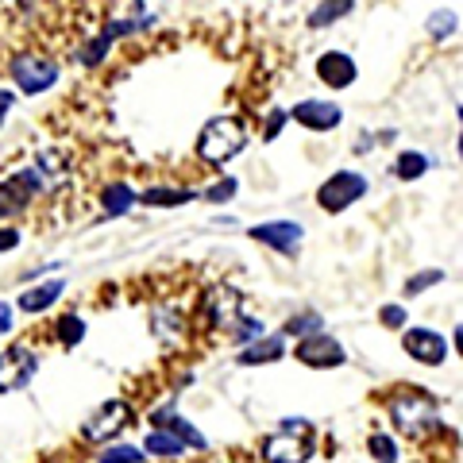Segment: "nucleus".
Here are the masks:
<instances>
[{
    "mask_svg": "<svg viewBox=\"0 0 463 463\" xmlns=\"http://www.w3.org/2000/svg\"><path fill=\"white\" fill-rule=\"evenodd\" d=\"M243 147H248V128H243V120H236V116H213L197 136V155L205 158L209 166H224L228 158H236Z\"/></svg>",
    "mask_w": 463,
    "mask_h": 463,
    "instance_id": "obj_1",
    "label": "nucleus"
},
{
    "mask_svg": "<svg viewBox=\"0 0 463 463\" xmlns=\"http://www.w3.org/2000/svg\"><path fill=\"white\" fill-rule=\"evenodd\" d=\"M364 194H367L364 174L359 170H336V174H328V178L321 182V190H317V205H321L325 213H344V209H352Z\"/></svg>",
    "mask_w": 463,
    "mask_h": 463,
    "instance_id": "obj_2",
    "label": "nucleus"
},
{
    "mask_svg": "<svg viewBox=\"0 0 463 463\" xmlns=\"http://www.w3.org/2000/svg\"><path fill=\"white\" fill-rule=\"evenodd\" d=\"M390 417H394V425L405 432V437L421 440L429 429L440 425L437 410H432V402L421 398V394H405V398H394L390 402Z\"/></svg>",
    "mask_w": 463,
    "mask_h": 463,
    "instance_id": "obj_3",
    "label": "nucleus"
},
{
    "mask_svg": "<svg viewBox=\"0 0 463 463\" xmlns=\"http://www.w3.org/2000/svg\"><path fill=\"white\" fill-rule=\"evenodd\" d=\"M128 421H132V405L120 402V398H112V402H100L97 410L85 417V440H93V444H109L112 437H120V432L128 429Z\"/></svg>",
    "mask_w": 463,
    "mask_h": 463,
    "instance_id": "obj_4",
    "label": "nucleus"
},
{
    "mask_svg": "<svg viewBox=\"0 0 463 463\" xmlns=\"http://www.w3.org/2000/svg\"><path fill=\"white\" fill-rule=\"evenodd\" d=\"M12 81H16V90L27 93V97L47 93L58 81V66L43 54H16L12 58Z\"/></svg>",
    "mask_w": 463,
    "mask_h": 463,
    "instance_id": "obj_5",
    "label": "nucleus"
},
{
    "mask_svg": "<svg viewBox=\"0 0 463 463\" xmlns=\"http://www.w3.org/2000/svg\"><path fill=\"white\" fill-rule=\"evenodd\" d=\"M39 371V355L27 344H12L5 355H0V394L8 390H24L27 383L35 379Z\"/></svg>",
    "mask_w": 463,
    "mask_h": 463,
    "instance_id": "obj_6",
    "label": "nucleus"
},
{
    "mask_svg": "<svg viewBox=\"0 0 463 463\" xmlns=\"http://www.w3.org/2000/svg\"><path fill=\"white\" fill-rule=\"evenodd\" d=\"M39 190H43V174L39 170H16L12 178L0 182V216L24 213Z\"/></svg>",
    "mask_w": 463,
    "mask_h": 463,
    "instance_id": "obj_7",
    "label": "nucleus"
},
{
    "mask_svg": "<svg viewBox=\"0 0 463 463\" xmlns=\"http://www.w3.org/2000/svg\"><path fill=\"white\" fill-rule=\"evenodd\" d=\"M251 240L267 243V248L282 251V255H298L301 240H306V228H301L298 221H263L251 228Z\"/></svg>",
    "mask_w": 463,
    "mask_h": 463,
    "instance_id": "obj_8",
    "label": "nucleus"
},
{
    "mask_svg": "<svg viewBox=\"0 0 463 463\" xmlns=\"http://www.w3.org/2000/svg\"><path fill=\"white\" fill-rule=\"evenodd\" d=\"M402 347L410 352V359H417V364H425V367H440L448 355V340L432 328H410L402 336Z\"/></svg>",
    "mask_w": 463,
    "mask_h": 463,
    "instance_id": "obj_9",
    "label": "nucleus"
},
{
    "mask_svg": "<svg viewBox=\"0 0 463 463\" xmlns=\"http://www.w3.org/2000/svg\"><path fill=\"white\" fill-rule=\"evenodd\" d=\"M298 359L306 367H344L347 364V355H344V347L325 336V332H317V336H306L298 344Z\"/></svg>",
    "mask_w": 463,
    "mask_h": 463,
    "instance_id": "obj_10",
    "label": "nucleus"
},
{
    "mask_svg": "<svg viewBox=\"0 0 463 463\" xmlns=\"http://www.w3.org/2000/svg\"><path fill=\"white\" fill-rule=\"evenodd\" d=\"M289 116H294L301 128H309V132H332V128H340V120H344L340 105H332V100H301V105L289 109Z\"/></svg>",
    "mask_w": 463,
    "mask_h": 463,
    "instance_id": "obj_11",
    "label": "nucleus"
},
{
    "mask_svg": "<svg viewBox=\"0 0 463 463\" xmlns=\"http://www.w3.org/2000/svg\"><path fill=\"white\" fill-rule=\"evenodd\" d=\"M259 456H263V463H306V459L313 456V448H309V440H301V437H289V432H274V437L263 440Z\"/></svg>",
    "mask_w": 463,
    "mask_h": 463,
    "instance_id": "obj_12",
    "label": "nucleus"
},
{
    "mask_svg": "<svg viewBox=\"0 0 463 463\" xmlns=\"http://www.w3.org/2000/svg\"><path fill=\"white\" fill-rule=\"evenodd\" d=\"M317 78H321L325 85H332V90H347L355 78H359V66L352 54L344 51H325L321 58H317Z\"/></svg>",
    "mask_w": 463,
    "mask_h": 463,
    "instance_id": "obj_13",
    "label": "nucleus"
},
{
    "mask_svg": "<svg viewBox=\"0 0 463 463\" xmlns=\"http://www.w3.org/2000/svg\"><path fill=\"white\" fill-rule=\"evenodd\" d=\"M136 27H139V20H116V24H109L93 43H85V51H78V62H81V66H97L100 58L109 54L112 43H116V39H124V35H132Z\"/></svg>",
    "mask_w": 463,
    "mask_h": 463,
    "instance_id": "obj_14",
    "label": "nucleus"
},
{
    "mask_svg": "<svg viewBox=\"0 0 463 463\" xmlns=\"http://www.w3.org/2000/svg\"><path fill=\"white\" fill-rule=\"evenodd\" d=\"M205 309H209V321L216 328H236L243 321V317H240V294H236V289H228V286L213 289V294L205 298Z\"/></svg>",
    "mask_w": 463,
    "mask_h": 463,
    "instance_id": "obj_15",
    "label": "nucleus"
},
{
    "mask_svg": "<svg viewBox=\"0 0 463 463\" xmlns=\"http://www.w3.org/2000/svg\"><path fill=\"white\" fill-rule=\"evenodd\" d=\"M151 421H155V429H166V432H174L178 440H185V448H197V452H205V448H209V440L201 437V432H197L190 421H185V417L174 413V405H163V410H155Z\"/></svg>",
    "mask_w": 463,
    "mask_h": 463,
    "instance_id": "obj_16",
    "label": "nucleus"
},
{
    "mask_svg": "<svg viewBox=\"0 0 463 463\" xmlns=\"http://www.w3.org/2000/svg\"><path fill=\"white\" fill-rule=\"evenodd\" d=\"M62 289H66V282L62 279H51V282H39V286H32V289H24L20 294V313H43V309H51L58 298H62Z\"/></svg>",
    "mask_w": 463,
    "mask_h": 463,
    "instance_id": "obj_17",
    "label": "nucleus"
},
{
    "mask_svg": "<svg viewBox=\"0 0 463 463\" xmlns=\"http://www.w3.org/2000/svg\"><path fill=\"white\" fill-rule=\"evenodd\" d=\"M286 355V336H263L240 352V367H259V364H279Z\"/></svg>",
    "mask_w": 463,
    "mask_h": 463,
    "instance_id": "obj_18",
    "label": "nucleus"
},
{
    "mask_svg": "<svg viewBox=\"0 0 463 463\" xmlns=\"http://www.w3.org/2000/svg\"><path fill=\"white\" fill-rule=\"evenodd\" d=\"M143 452L147 456H158V459H178L185 452V440H178L174 432L166 429H151L147 440H143Z\"/></svg>",
    "mask_w": 463,
    "mask_h": 463,
    "instance_id": "obj_19",
    "label": "nucleus"
},
{
    "mask_svg": "<svg viewBox=\"0 0 463 463\" xmlns=\"http://www.w3.org/2000/svg\"><path fill=\"white\" fill-rule=\"evenodd\" d=\"M355 12V0H325V5H317L309 12V27L313 32H321V27H332V24H340L344 16H352Z\"/></svg>",
    "mask_w": 463,
    "mask_h": 463,
    "instance_id": "obj_20",
    "label": "nucleus"
},
{
    "mask_svg": "<svg viewBox=\"0 0 463 463\" xmlns=\"http://www.w3.org/2000/svg\"><path fill=\"white\" fill-rule=\"evenodd\" d=\"M190 201H197L194 190H143L139 194V205H151V209H182V205H190Z\"/></svg>",
    "mask_w": 463,
    "mask_h": 463,
    "instance_id": "obj_21",
    "label": "nucleus"
},
{
    "mask_svg": "<svg viewBox=\"0 0 463 463\" xmlns=\"http://www.w3.org/2000/svg\"><path fill=\"white\" fill-rule=\"evenodd\" d=\"M139 201V194L132 190V185H124V182H112L105 194H100V205H105V216H124L128 209H132Z\"/></svg>",
    "mask_w": 463,
    "mask_h": 463,
    "instance_id": "obj_22",
    "label": "nucleus"
},
{
    "mask_svg": "<svg viewBox=\"0 0 463 463\" xmlns=\"http://www.w3.org/2000/svg\"><path fill=\"white\" fill-rule=\"evenodd\" d=\"M425 170H429V155H421V151H405V155H398V163H394V174L402 182H417Z\"/></svg>",
    "mask_w": 463,
    "mask_h": 463,
    "instance_id": "obj_23",
    "label": "nucleus"
},
{
    "mask_svg": "<svg viewBox=\"0 0 463 463\" xmlns=\"http://www.w3.org/2000/svg\"><path fill=\"white\" fill-rule=\"evenodd\" d=\"M321 325H325V321H321L317 313H298V317H289V321H286L282 336H301V340H306V336H317V332H325Z\"/></svg>",
    "mask_w": 463,
    "mask_h": 463,
    "instance_id": "obj_24",
    "label": "nucleus"
},
{
    "mask_svg": "<svg viewBox=\"0 0 463 463\" xmlns=\"http://www.w3.org/2000/svg\"><path fill=\"white\" fill-rule=\"evenodd\" d=\"M151 321H155V336L158 340H170V336H178V332H182V313L178 309H155V317H151Z\"/></svg>",
    "mask_w": 463,
    "mask_h": 463,
    "instance_id": "obj_25",
    "label": "nucleus"
},
{
    "mask_svg": "<svg viewBox=\"0 0 463 463\" xmlns=\"http://www.w3.org/2000/svg\"><path fill=\"white\" fill-rule=\"evenodd\" d=\"M143 448H136V444H112V448H105V452L97 456V463H143Z\"/></svg>",
    "mask_w": 463,
    "mask_h": 463,
    "instance_id": "obj_26",
    "label": "nucleus"
},
{
    "mask_svg": "<svg viewBox=\"0 0 463 463\" xmlns=\"http://www.w3.org/2000/svg\"><path fill=\"white\" fill-rule=\"evenodd\" d=\"M58 340H62V347H78L85 340V321L78 313H70V317L58 321Z\"/></svg>",
    "mask_w": 463,
    "mask_h": 463,
    "instance_id": "obj_27",
    "label": "nucleus"
},
{
    "mask_svg": "<svg viewBox=\"0 0 463 463\" xmlns=\"http://www.w3.org/2000/svg\"><path fill=\"white\" fill-rule=\"evenodd\" d=\"M367 448H371L374 463H398V444H394V437H386V432H374Z\"/></svg>",
    "mask_w": 463,
    "mask_h": 463,
    "instance_id": "obj_28",
    "label": "nucleus"
},
{
    "mask_svg": "<svg viewBox=\"0 0 463 463\" xmlns=\"http://www.w3.org/2000/svg\"><path fill=\"white\" fill-rule=\"evenodd\" d=\"M236 190H240V182H236V178H221L216 185H209V190L201 194V201H213V205H224V201L236 197Z\"/></svg>",
    "mask_w": 463,
    "mask_h": 463,
    "instance_id": "obj_29",
    "label": "nucleus"
},
{
    "mask_svg": "<svg viewBox=\"0 0 463 463\" xmlns=\"http://www.w3.org/2000/svg\"><path fill=\"white\" fill-rule=\"evenodd\" d=\"M444 282V270H421V274H413L410 282H405V294L417 298V294H425L429 286H440Z\"/></svg>",
    "mask_w": 463,
    "mask_h": 463,
    "instance_id": "obj_30",
    "label": "nucleus"
},
{
    "mask_svg": "<svg viewBox=\"0 0 463 463\" xmlns=\"http://www.w3.org/2000/svg\"><path fill=\"white\" fill-rule=\"evenodd\" d=\"M267 336V332H263V325H259V321H248V317H243V321L236 325V328H232V340H236V344H243V347H248V344H255V340H263Z\"/></svg>",
    "mask_w": 463,
    "mask_h": 463,
    "instance_id": "obj_31",
    "label": "nucleus"
},
{
    "mask_svg": "<svg viewBox=\"0 0 463 463\" xmlns=\"http://www.w3.org/2000/svg\"><path fill=\"white\" fill-rule=\"evenodd\" d=\"M452 32H456V12H432L429 35H432V39H448Z\"/></svg>",
    "mask_w": 463,
    "mask_h": 463,
    "instance_id": "obj_32",
    "label": "nucleus"
},
{
    "mask_svg": "<svg viewBox=\"0 0 463 463\" xmlns=\"http://www.w3.org/2000/svg\"><path fill=\"white\" fill-rule=\"evenodd\" d=\"M289 120V112L286 109H270V116H267V128H263V139L270 143V139H279V132H282V124Z\"/></svg>",
    "mask_w": 463,
    "mask_h": 463,
    "instance_id": "obj_33",
    "label": "nucleus"
},
{
    "mask_svg": "<svg viewBox=\"0 0 463 463\" xmlns=\"http://www.w3.org/2000/svg\"><path fill=\"white\" fill-rule=\"evenodd\" d=\"M379 321H383L386 328H402V325H405V309H402V306H383V309H379Z\"/></svg>",
    "mask_w": 463,
    "mask_h": 463,
    "instance_id": "obj_34",
    "label": "nucleus"
},
{
    "mask_svg": "<svg viewBox=\"0 0 463 463\" xmlns=\"http://www.w3.org/2000/svg\"><path fill=\"white\" fill-rule=\"evenodd\" d=\"M282 432H289V437H301V440H309V437H313V425H309V421H294V417H286V421H282Z\"/></svg>",
    "mask_w": 463,
    "mask_h": 463,
    "instance_id": "obj_35",
    "label": "nucleus"
},
{
    "mask_svg": "<svg viewBox=\"0 0 463 463\" xmlns=\"http://www.w3.org/2000/svg\"><path fill=\"white\" fill-rule=\"evenodd\" d=\"M12 248H20V232L16 228H0V255L12 251Z\"/></svg>",
    "mask_w": 463,
    "mask_h": 463,
    "instance_id": "obj_36",
    "label": "nucleus"
},
{
    "mask_svg": "<svg viewBox=\"0 0 463 463\" xmlns=\"http://www.w3.org/2000/svg\"><path fill=\"white\" fill-rule=\"evenodd\" d=\"M8 109H16V97H12V90H0V124H5Z\"/></svg>",
    "mask_w": 463,
    "mask_h": 463,
    "instance_id": "obj_37",
    "label": "nucleus"
},
{
    "mask_svg": "<svg viewBox=\"0 0 463 463\" xmlns=\"http://www.w3.org/2000/svg\"><path fill=\"white\" fill-rule=\"evenodd\" d=\"M8 328H12V306L0 301V332H8Z\"/></svg>",
    "mask_w": 463,
    "mask_h": 463,
    "instance_id": "obj_38",
    "label": "nucleus"
},
{
    "mask_svg": "<svg viewBox=\"0 0 463 463\" xmlns=\"http://www.w3.org/2000/svg\"><path fill=\"white\" fill-rule=\"evenodd\" d=\"M452 344H456V352L463 355V325H456V332H452Z\"/></svg>",
    "mask_w": 463,
    "mask_h": 463,
    "instance_id": "obj_39",
    "label": "nucleus"
},
{
    "mask_svg": "<svg viewBox=\"0 0 463 463\" xmlns=\"http://www.w3.org/2000/svg\"><path fill=\"white\" fill-rule=\"evenodd\" d=\"M459 124H463V109H459ZM459 158H463V132H459Z\"/></svg>",
    "mask_w": 463,
    "mask_h": 463,
    "instance_id": "obj_40",
    "label": "nucleus"
}]
</instances>
